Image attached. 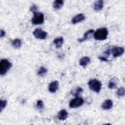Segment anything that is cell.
I'll list each match as a JSON object with an SVG mask.
<instances>
[{
    "mask_svg": "<svg viewBox=\"0 0 125 125\" xmlns=\"http://www.w3.org/2000/svg\"><path fill=\"white\" fill-rule=\"evenodd\" d=\"M33 34L37 39L44 40L46 38L47 33L40 28H37L33 31Z\"/></svg>",
    "mask_w": 125,
    "mask_h": 125,
    "instance_id": "8992f818",
    "label": "cell"
},
{
    "mask_svg": "<svg viewBox=\"0 0 125 125\" xmlns=\"http://www.w3.org/2000/svg\"><path fill=\"white\" fill-rule=\"evenodd\" d=\"M117 79L115 78H112L110 81L109 82L108 84V87L109 89H114L117 87Z\"/></svg>",
    "mask_w": 125,
    "mask_h": 125,
    "instance_id": "d6986e66",
    "label": "cell"
},
{
    "mask_svg": "<svg viewBox=\"0 0 125 125\" xmlns=\"http://www.w3.org/2000/svg\"><path fill=\"white\" fill-rule=\"evenodd\" d=\"M63 1L62 0H56L54 1L53 6L55 9L59 10L63 6Z\"/></svg>",
    "mask_w": 125,
    "mask_h": 125,
    "instance_id": "2e32d148",
    "label": "cell"
},
{
    "mask_svg": "<svg viewBox=\"0 0 125 125\" xmlns=\"http://www.w3.org/2000/svg\"><path fill=\"white\" fill-rule=\"evenodd\" d=\"M0 36L1 38L3 37H4V36H5V32L4 31V30H2V29H0Z\"/></svg>",
    "mask_w": 125,
    "mask_h": 125,
    "instance_id": "484cf974",
    "label": "cell"
},
{
    "mask_svg": "<svg viewBox=\"0 0 125 125\" xmlns=\"http://www.w3.org/2000/svg\"><path fill=\"white\" fill-rule=\"evenodd\" d=\"M125 89L124 87H121L117 89L116 94L118 97H123L125 95Z\"/></svg>",
    "mask_w": 125,
    "mask_h": 125,
    "instance_id": "44dd1931",
    "label": "cell"
},
{
    "mask_svg": "<svg viewBox=\"0 0 125 125\" xmlns=\"http://www.w3.org/2000/svg\"><path fill=\"white\" fill-rule=\"evenodd\" d=\"M104 6V1L100 0L96 1L94 4V9L95 11H98L101 10Z\"/></svg>",
    "mask_w": 125,
    "mask_h": 125,
    "instance_id": "5bb4252c",
    "label": "cell"
},
{
    "mask_svg": "<svg viewBox=\"0 0 125 125\" xmlns=\"http://www.w3.org/2000/svg\"><path fill=\"white\" fill-rule=\"evenodd\" d=\"M44 15L41 12H35L33 13V17L32 18V22L33 24H41L44 22Z\"/></svg>",
    "mask_w": 125,
    "mask_h": 125,
    "instance_id": "277c9868",
    "label": "cell"
},
{
    "mask_svg": "<svg viewBox=\"0 0 125 125\" xmlns=\"http://www.w3.org/2000/svg\"><path fill=\"white\" fill-rule=\"evenodd\" d=\"M53 42L55 45V46L57 48H60L62 47L63 44V39L62 37L56 38L53 40Z\"/></svg>",
    "mask_w": 125,
    "mask_h": 125,
    "instance_id": "4fadbf2b",
    "label": "cell"
},
{
    "mask_svg": "<svg viewBox=\"0 0 125 125\" xmlns=\"http://www.w3.org/2000/svg\"><path fill=\"white\" fill-rule=\"evenodd\" d=\"M85 19V16L83 14H79L75 16L72 19V23L73 24H76L78 22L83 21Z\"/></svg>",
    "mask_w": 125,
    "mask_h": 125,
    "instance_id": "9c48e42d",
    "label": "cell"
},
{
    "mask_svg": "<svg viewBox=\"0 0 125 125\" xmlns=\"http://www.w3.org/2000/svg\"><path fill=\"white\" fill-rule=\"evenodd\" d=\"M111 53L115 58L122 55L124 53V48L120 46H114L111 49Z\"/></svg>",
    "mask_w": 125,
    "mask_h": 125,
    "instance_id": "52a82bcc",
    "label": "cell"
},
{
    "mask_svg": "<svg viewBox=\"0 0 125 125\" xmlns=\"http://www.w3.org/2000/svg\"><path fill=\"white\" fill-rule=\"evenodd\" d=\"M90 62V59L88 57H84L81 59L79 63L80 65L83 67L86 66Z\"/></svg>",
    "mask_w": 125,
    "mask_h": 125,
    "instance_id": "9a60e30c",
    "label": "cell"
},
{
    "mask_svg": "<svg viewBox=\"0 0 125 125\" xmlns=\"http://www.w3.org/2000/svg\"><path fill=\"white\" fill-rule=\"evenodd\" d=\"M37 107L39 109H42L43 107V103L42 100H38L37 102Z\"/></svg>",
    "mask_w": 125,
    "mask_h": 125,
    "instance_id": "603a6c76",
    "label": "cell"
},
{
    "mask_svg": "<svg viewBox=\"0 0 125 125\" xmlns=\"http://www.w3.org/2000/svg\"><path fill=\"white\" fill-rule=\"evenodd\" d=\"M12 64L11 62L7 59H2L0 62V74L1 76L5 75L11 68Z\"/></svg>",
    "mask_w": 125,
    "mask_h": 125,
    "instance_id": "7a4b0ae2",
    "label": "cell"
},
{
    "mask_svg": "<svg viewBox=\"0 0 125 125\" xmlns=\"http://www.w3.org/2000/svg\"><path fill=\"white\" fill-rule=\"evenodd\" d=\"M99 59L102 61H104V62H107L108 61L107 59H106L104 57H99Z\"/></svg>",
    "mask_w": 125,
    "mask_h": 125,
    "instance_id": "d4e9b609",
    "label": "cell"
},
{
    "mask_svg": "<svg viewBox=\"0 0 125 125\" xmlns=\"http://www.w3.org/2000/svg\"><path fill=\"white\" fill-rule=\"evenodd\" d=\"M59 87V82L57 81L52 82L48 86V90L51 93H55Z\"/></svg>",
    "mask_w": 125,
    "mask_h": 125,
    "instance_id": "ba28073f",
    "label": "cell"
},
{
    "mask_svg": "<svg viewBox=\"0 0 125 125\" xmlns=\"http://www.w3.org/2000/svg\"><path fill=\"white\" fill-rule=\"evenodd\" d=\"M7 104V102L6 100H0V112L6 107V104Z\"/></svg>",
    "mask_w": 125,
    "mask_h": 125,
    "instance_id": "7402d4cb",
    "label": "cell"
},
{
    "mask_svg": "<svg viewBox=\"0 0 125 125\" xmlns=\"http://www.w3.org/2000/svg\"><path fill=\"white\" fill-rule=\"evenodd\" d=\"M108 32L106 28H100L98 29L94 34V38L98 41H104L106 39Z\"/></svg>",
    "mask_w": 125,
    "mask_h": 125,
    "instance_id": "6da1fadb",
    "label": "cell"
},
{
    "mask_svg": "<svg viewBox=\"0 0 125 125\" xmlns=\"http://www.w3.org/2000/svg\"><path fill=\"white\" fill-rule=\"evenodd\" d=\"M89 88L91 90L96 93H99L102 88V83L99 80L96 79H92L88 83Z\"/></svg>",
    "mask_w": 125,
    "mask_h": 125,
    "instance_id": "3957f363",
    "label": "cell"
},
{
    "mask_svg": "<svg viewBox=\"0 0 125 125\" xmlns=\"http://www.w3.org/2000/svg\"><path fill=\"white\" fill-rule=\"evenodd\" d=\"M83 91V89L82 88H81V87H76L74 89H73L71 91L70 93L73 95V96H75V97H77L79 96V95L82 93Z\"/></svg>",
    "mask_w": 125,
    "mask_h": 125,
    "instance_id": "ac0fdd59",
    "label": "cell"
},
{
    "mask_svg": "<svg viewBox=\"0 0 125 125\" xmlns=\"http://www.w3.org/2000/svg\"><path fill=\"white\" fill-rule=\"evenodd\" d=\"M94 30L93 29H90L87 30L83 35V36L82 38H80L78 39V41L80 42H83L85 40H86L87 39L89 38V37L93 33H94Z\"/></svg>",
    "mask_w": 125,
    "mask_h": 125,
    "instance_id": "7c38bea8",
    "label": "cell"
},
{
    "mask_svg": "<svg viewBox=\"0 0 125 125\" xmlns=\"http://www.w3.org/2000/svg\"><path fill=\"white\" fill-rule=\"evenodd\" d=\"M104 53L105 54H106L107 56H108V55H110V53H111L110 49H107V50H106Z\"/></svg>",
    "mask_w": 125,
    "mask_h": 125,
    "instance_id": "4316f807",
    "label": "cell"
},
{
    "mask_svg": "<svg viewBox=\"0 0 125 125\" xmlns=\"http://www.w3.org/2000/svg\"><path fill=\"white\" fill-rule=\"evenodd\" d=\"M30 11L31 12H32L33 13L37 12V10H38V6L36 5V4H33L30 8Z\"/></svg>",
    "mask_w": 125,
    "mask_h": 125,
    "instance_id": "cb8c5ba5",
    "label": "cell"
},
{
    "mask_svg": "<svg viewBox=\"0 0 125 125\" xmlns=\"http://www.w3.org/2000/svg\"><path fill=\"white\" fill-rule=\"evenodd\" d=\"M47 69L46 68L44 67H41L39 69L37 72V74L39 76H43L45 75L47 73Z\"/></svg>",
    "mask_w": 125,
    "mask_h": 125,
    "instance_id": "ffe728a7",
    "label": "cell"
},
{
    "mask_svg": "<svg viewBox=\"0 0 125 125\" xmlns=\"http://www.w3.org/2000/svg\"><path fill=\"white\" fill-rule=\"evenodd\" d=\"M57 117L60 120L64 121L68 117V113L65 109H62L59 112Z\"/></svg>",
    "mask_w": 125,
    "mask_h": 125,
    "instance_id": "8fae6325",
    "label": "cell"
},
{
    "mask_svg": "<svg viewBox=\"0 0 125 125\" xmlns=\"http://www.w3.org/2000/svg\"><path fill=\"white\" fill-rule=\"evenodd\" d=\"M84 103L83 99L79 96L76 97L75 98L72 99L69 103V105L71 108H77L82 106Z\"/></svg>",
    "mask_w": 125,
    "mask_h": 125,
    "instance_id": "5b68a950",
    "label": "cell"
},
{
    "mask_svg": "<svg viewBox=\"0 0 125 125\" xmlns=\"http://www.w3.org/2000/svg\"><path fill=\"white\" fill-rule=\"evenodd\" d=\"M12 45L15 48L19 49L22 45V42L20 39H16L12 42Z\"/></svg>",
    "mask_w": 125,
    "mask_h": 125,
    "instance_id": "e0dca14e",
    "label": "cell"
},
{
    "mask_svg": "<svg viewBox=\"0 0 125 125\" xmlns=\"http://www.w3.org/2000/svg\"><path fill=\"white\" fill-rule=\"evenodd\" d=\"M113 106V102L110 100H106L102 104V108L104 110H109Z\"/></svg>",
    "mask_w": 125,
    "mask_h": 125,
    "instance_id": "30bf717a",
    "label": "cell"
}]
</instances>
